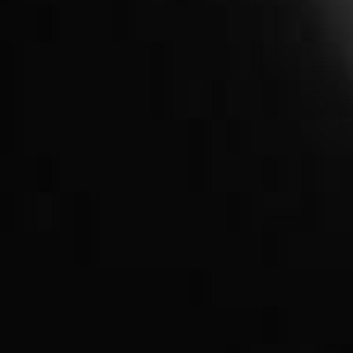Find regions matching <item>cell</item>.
I'll return each instance as SVG.
<instances>
[{
    "label": "cell",
    "instance_id": "6da1fadb",
    "mask_svg": "<svg viewBox=\"0 0 353 353\" xmlns=\"http://www.w3.org/2000/svg\"><path fill=\"white\" fill-rule=\"evenodd\" d=\"M316 5H321V14H325L339 52L349 57V66H353V0H316Z\"/></svg>",
    "mask_w": 353,
    "mask_h": 353
}]
</instances>
